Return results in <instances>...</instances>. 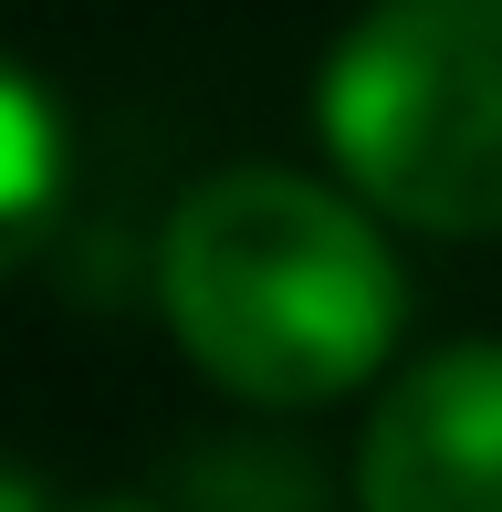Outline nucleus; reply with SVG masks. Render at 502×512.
I'll use <instances>...</instances> for the list:
<instances>
[{
	"instance_id": "nucleus-1",
	"label": "nucleus",
	"mask_w": 502,
	"mask_h": 512,
	"mask_svg": "<svg viewBox=\"0 0 502 512\" xmlns=\"http://www.w3.org/2000/svg\"><path fill=\"white\" fill-rule=\"evenodd\" d=\"M157 304L189 366L241 408H325L398 356L408 272L346 189L293 168H220L168 209Z\"/></svg>"
},
{
	"instance_id": "nucleus-2",
	"label": "nucleus",
	"mask_w": 502,
	"mask_h": 512,
	"mask_svg": "<svg viewBox=\"0 0 502 512\" xmlns=\"http://www.w3.org/2000/svg\"><path fill=\"white\" fill-rule=\"evenodd\" d=\"M314 126L346 189L429 241L502 230V0H367L325 53Z\"/></svg>"
},
{
	"instance_id": "nucleus-3",
	"label": "nucleus",
	"mask_w": 502,
	"mask_h": 512,
	"mask_svg": "<svg viewBox=\"0 0 502 512\" xmlns=\"http://www.w3.org/2000/svg\"><path fill=\"white\" fill-rule=\"evenodd\" d=\"M356 512H502V345H429L387 377Z\"/></svg>"
},
{
	"instance_id": "nucleus-4",
	"label": "nucleus",
	"mask_w": 502,
	"mask_h": 512,
	"mask_svg": "<svg viewBox=\"0 0 502 512\" xmlns=\"http://www.w3.org/2000/svg\"><path fill=\"white\" fill-rule=\"evenodd\" d=\"M53 199H63V115L0 53V283L32 262V241L53 230Z\"/></svg>"
},
{
	"instance_id": "nucleus-5",
	"label": "nucleus",
	"mask_w": 502,
	"mask_h": 512,
	"mask_svg": "<svg viewBox=\"0 0 502 512\" xmlns=\"http://www.w3.org/2000/svg\"><path fill=\"white\" fill-rule=\"evenodd\" d=\"M0 512H63L53 492H42V481L32 471H0Z\"/></svg>"
},
{
	"instance_id": "nucleus-6",
	"label": "nucleus",
	"mask_w": 502,
	"mask_h": 512,
	"mask_svg": "<svg viewBox=\"0 0 502 512\" xmlns=\"http://www.w3.org/2000/svg\"><path fill=\"white\" fill-rule=\"evenodd\" d=\"M63 512H157V502H136V492H95V502H63Z\"/></svg>"
}]
</instances>
